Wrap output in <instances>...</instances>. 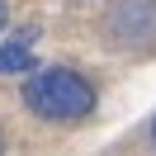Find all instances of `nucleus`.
<instances>
[{
  "instance_id": "obj_2",
  "label": "nucleus",
  "mask_w": 156,
  "mask_h": 156,
  "mask_svg": "<svg viewBox=\"0 0 156 156\" xmlns=\"http://www.w3.org/2000/svg\"><path fill=\"white\" fill-rule=\"evenodd\" d=\"M104 33L118 48H151L156 43V0H114L104 10Z\"/></svg>"
},
{
  "instance_id": "obj_4",
  "label": "nucleus",
  "mask_w": 156,
  "mask_h": 156,
  "mask_svg": "<svg viewBox=\"0 0 156 156\" xmlns=\"http://www.w3.org/2000/svg\"><path fill=\"white\" fill-rule=\"evenodd\" d=\"M5 24H10V5L0 0V33H5Z\"/></svg>"
},
{
  "instance_id": "obj_1",
  "label": "nucleus",
  "mask_w": 156,
  "mask_h": 156,
  "mask_svg": "<svg viewBox=\"0 0 156 156\" xmlns=\"http://www.w3.org/2000/svg\"><path fill=\"white\" fill-rule=\"evenodd\" d=\"M24 104L38 118L71 123V118L95 114V85L85 76H76V71H66V66H48V71H33L24 80Z\"/></svg>"
},
{
  "instance_id": "obj_6",
  "label": "nucleus",
  "mask_w": 156,
  "mask_h": 156,
  "mask_svg": "<svg viewBox=\"0 0 156 156\" xmlns=\"http://www.w3.org/2000/svg\"><path fill=\"white\" fill-rule=\"evenodd\" d=\"M151 137H156V128H151Z\"/></svg>"
},
{
  "instance_id": "obj_3",
  "label": "nucleus",
  "mask_w": 156,
  "mask_h": 156,
  "mask_svg": "<svg viewBox=\"0 0 156 156\" xmlns=\"http://www.w3.org/2000/svg\"><path fill=\"white\" fill-rule=\"evenodd\" d=\"M33 38H38V29L19 33V38L0 43V76H10V71H29L33 66Z\"/></svg>"
},
{
  "instance_id": "obj_5",
  "label": "nucleus",
  "mask_w": 156,
  "mask_h": 156,
  "mask_svg": "<svg viewBox=\"0 0 156 156\" xmlns=\"http://www.w3.org/2000/svg\"><path fill=\"white\" fill-rule=\"evenodd\" d=\"M0 151H5V133H0Z\"/></svg>"
}]
</instances>
